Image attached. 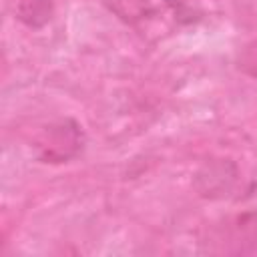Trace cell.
<instances>
[{
	"mask_svg": "<svg viewBox=\"0 0 257 257\" xmlns=\"http://www.w3.org/2000/svg\"><path fill=\"white\" fill-rule=\"evenodd\" d=\"M235 64H237V70H241L243 74H247L251 78H257V38L247 42L237 52Z\"/></svg>",
	"mask_w": 257,
	"mask_h": 257,
	"instance_id": "cell-5",
	"label": "cell"
},
{
	"mask_svg": "<svg viewBox=\"0 0 257 257\" xmlns=\"http://www.w3.org/2000/svg\"><path fill=\"white\" fill-rule=\"evenodd\" d=\"M86 145V135L80 122L72 116H62L44 124L32 139L34 155L40 163L60 165L76 159Z\"/></svg>",
	"mask_w": 257,
	"mask_h": 257,
	"instance_id": "cell-1",
	"label": "cell"
},
{
	"mask_svg": "<svg viewBox=\"0 0 257 257\" xmlns=\"http://www.w3.org/2000/svg\"><path fill=\"white\" fill-rule=\"evenodd\" d=\"M239 183V167L231 159L205 161L193 175V189L199 197L219 201L229 197Z\"/></svg>",
	"mask_w": 257,
	"mask_h": 257,
	"instance_id": "cell-2",
	"label": "cell"
},
{
	"mask_svg": "<svg viewBox=\"0 0 257 257\" xmlns=\"http://www.w3.org/2000/svg\"><path fill=\"white\" fill-rule=\"evenodd\" d=\"M54 14V0H16V18L30 30H42Z\"/></svg>",
	"mask_w": 257,
	"mask_h": 257,
	"instance_id": "cell-3",
	"label": "cell"
},
{
	"mask_svg": "<svg viewBox=\"0 0 257 257\" xmlns=\"http://www.w3.org/2000/svg\"><path fill=\"white\" fill-rule=\"evenodd\" d=\"M106 8L124 24L137 26L155 14L153 0H106Z\"/></svg>",
	"mask_w": 257,
	"mask_h": 257,
	"instance_id": "cell-4",
	"label": "cell"
}]
</instances>
